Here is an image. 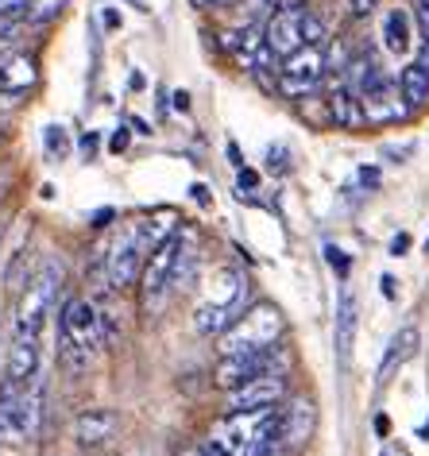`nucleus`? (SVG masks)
Listing matches in <instances>:
<instances>
[{
	"label": "nucleus",
	"mask_w": 429,
	"mask_h": 456,
	"mask_svg": "<svg viewBox=\"0 0 429 456\" xmlns=\"http://www.w3.org/2000/svg\"><path fill=\"white\" fill-rule=\"evenodd\" d=\"M287 398V375L267 371L259 379H247L240 387H232L224 398V410H259V406H279Z\"/></svg>",
	"instance_id": "nucleus-9"
},
{
	"label": "nucleus",
	"mask_w": 429,
	"mask_h": 456,
	"mask_svg": "<svg viewBox=\"0 0 429 456\" xmlns=\"http://www.w3.org/2000/svg\"><path fill=\"white\" fill-rule=\"evenodd\" d=\"M383 294H387V298H394V279H391V275H383Z\"/></svg>",
	"instance_id": "nucleus-40"
},
{
	"label": "nucleus",
	"mask_w": 429,
	"mask_h": 456,
	"mask_svg": "<svg viewBox=\"0 0 429 456\" xmlns=\"http://www.w3.org/2000/svg\"><path fill=\"white\" fill-rule=\"evenodd\" d=\"M12 54H16V43H12V39H0V66L12 59Z\"/></svg>",
	"instance_id": "nucleus-35"
},
{
	"label": "nucleus",
	"mask_w": 429,
	"mask_h": 456,
	"mask_svg": "<svg viewBox=\"0 0 429 456\" xmlns=\"http://www.w3.org/2000/svg\"><path fill=\"white\" fill-rule=\"evenodd\" d=\"M28 4H31V0H0V16H8V20H24Z\"/></svg>",
	"instance_id": "nucleus-25"
},
{
	"label": "nucleus",
	"mask_w": 429,
	"mask_h": 456,
	"mask_svg": "<svg viewBox=\"0 0 429 456\" xmlns=\"http://www.w3.org/2000/svg\"><path fill=\"white\" fill-rule=\"evenodd\" d=\"M376 4H379V0H348V8H352V16H356V20L371 16V12H376Z\"/></svg>",
	"instance_id": "nucleus-28"
},
{
	"label": "nucleus",
	"mask_w": 429,
	"mask_h": 456,
	"mask_svg": "<svg viewBox=\"0 0 429 456\" xmlns=\"http://www.w3.org/2000/svg\"><path fill=\"white\" fill-rule=\"evenodd\" d=\"M302 39L306 43H325V24H321L318 12H310V8H306V16H302Z\"/></svg>",
	"instance_id": "nucleus-22"
},
{
	"label": "nucleus",
	"mask_w": 429,
	"mask_h": 456,
	"mask_svg": "<svg viewBox=\"0 0 429 456\" xmlns=\"http://www.w3.org/2000/svg\"><path fill=\"white\" fill-rule=\"evenodd\" d=\"M36 86V59L31 54H12L4 66H0V89H12V94H24V89Z\"/></svg>",
	"instance_id": "nucleus-19"
},
{
	"label": "nucleus",
	"mask_w": 429,
	"mask_h": 456,
	"mask_svg": "<svg viewBox=\"0 0 429 456\" xmlns=\"http://www.w3.org/2000/svg\"><path fill=\"white\" fill-rule=\"evenodd\" d=\"M356 329H360V302L356 290H341V302H336V325H333V345L341 363L352 360V345H356Z\"/></svg>",
	"instance_id": "nucleus-11"
},
{
	"label": "nucleus",
	"mask_w": 429,
	"mask_h": 456,
	"mask_svg": "<svg viewBox=\"0 0 429 456\" xmlns=\"http://www.w3.org/2000/svg\"><path fill=\"white\" fill-rule=\"evenodd\" d=\"M182 232L166 236L159 248H151L148 264H143V275H140V290H143V302L148 305H159L163 294L178 282V256H182Z\"/></svg>",
	"instance_id": "nucleus-4"
},
{
	"label": "nucleus",
	"mask_w": 429,
	"mask_h": 456,
	"mask_svg": "<svg viewBox=\"0 0 429 456\" xmlns=\"http://www.w3.org/2000/svg\"><path fill=\"white\" fill-rule=\"evenodd\" d=\"M174 109L186 112V109H190V97H186V94H174Z\"/></svg>",
	"instance_id": "nucleus-41"
},
{
	"label": "nucleus",
	"mask_w": 429,
	"mask_h": 456,
	"mask_svg": "<svg viewBox=\"0 0 429 456\" xmlns=\"http://www.w3.org/2000/svg\"><path fill=\"white\" fill-rule=\"evenodd\" d=\"M190 4H194L198 12H221V8H232V4H240V0H190Z\"/></svg>",
	"instance_id": "nucleus-27"
},
{
	"label": "nucleus",
	"mask_w": 429,
	"mask_h": 456,
	"mask_svg": "<svg viewBox=\"0 0 429 456\" xmlns=\"http://www.w3.org/2000/svg\"><path fill=\"white\" fill-rule=\"evenodd\" d=\"M399 94L406 101V109H425L429 105V70L425 66L410 62L406 70L399 74Z\"/></svg>",
	"instance_id": "nucleus-20"
},
{
	"label": "nucleus",
	"mask_w": 429,
	"mask_h": 456,
	"mask_svg": "<svg viewBox=\"0 0 429 456\" xmlns=\"http://www.w3.org/2000/svg\"><path fill=\"white\" fill-rule=\"evenodd\" d=\"M379 39H383V47L394 51V54L414 51V16L406 12V8H391V12L383 16Z\"/></svg>",
	"instance_id": "nucleus-16"
},
{
	"label": "nucleus",
	"mask_w": 429,
	"mask_h": 456,
	"mask_svg": "<svg viewBox=\"0 0 429 456\" xmlns=\"http://www.w3.org/2000/svg\"><path fill=\"white\" fill-rule=\"evenodd\" d=\"M325 256H329V267L336 271V275H341V279H348V271H352V264H348V256L341 252V248H325Z\"/></svg>",
	"instance_id": "nucleus-24"
},
{
	"label": "nucleus",
	"mask_w": 429,
	"mask_h": 456,
	"mask_svg": "<svg viewBox=\"0 0 429 456\" xmlns=\"http://www.w3.org/2000/svg\"><path fill=\"white\" fill-rule=\"evenodd\" d=\"M47 151L51 155H66V132L62 128H47Z\"/></svg>",
	"instance_id": "nucleus-26"
},
{
	"label": "nucleus",
	"mask_w": 429,
	"mask_h": 456,
	"mask_svg": "<svg viewBox=\"0 0 429 456\" xmlns=\"http://www.w3.org/2000/svg\"><path fill=\"white\" fill-rule=\"evenodd\" d=\"M194 198H198L201 205H206V201H209V190H206V186H194Z\"/></svg>",
	"instance_id": "nucleus-43"
},
{
	"label": "nucleus",
	"mask_w": 429,
	"mask_h": 456,
	"mask_svg": "<svg viewBox=\"0 0 429 456\" xmlns=\"http://www.w3.org/2000/svg\"><path fill=\"white\" fill-rule=\"evenodd\" d=\"M101 24H105L109 31H117V28H120V16H117V12H101Z\"/></svg>",
	"instance_id": "nucleus-37"
},
{
	"label": "nucleus",
	"mask_w": 429,
	"mask_h": 456,
	"mask_svg": "<svg viewBox=\"0 0 429 456\" xmlns=\"http://www.w3.org/2000/svg\"><path fill=\"white\" fill-rule=\"evenodd\" d=\"M62 8H66V0H31L24 20L28 24H36V28H43V24H51V20H59Z\"/></svg>",
	"instance_id": "nucleus-21"
},
{
	"label": "nucleus",
	"mask_w": 429,
	"mask_h": 456,
	"mask_svg": "<svg viewBox=\"0 0 429 456\" xmlns=\"http://www.w3.org/2000/svg\"><path fill=\"white\" fill-rule=\"evenodd\" d=\"M229 159H232L236 167H244V163H240V147H236V143H229Z\"/></svg>",
	"instance_id": "nucleus-42"
},
{
	"label": "nucleus",
	"mask_w": 429,
	"mask_h": 456,
	"mask_svg": "<svg viewBox=\"0 0 429 456\" xmlns=\"http://www.w3.org/2000/svg\"><path fill=\"white\" fill-rule=\"evenodd\" d=\"M112 433H117V414L105 410V406L82 410V414L74 418V441L85 444V449H97V444H105Z\"/></svg>",
	"instance_id": "nucleus-13"
},
{
	"label": "nucleus",
	"mask_w": 429,
	"mask_h": 456,
	"mask_svg": "<svg viewBox=\"0 0 429 456\" xmlns=\"http://www.w3.org/2000/svg\"><path fill=\"white\" fill-rule=\"evenodd\" d=\"M255 182H259V175H255V170H240V190H252Z\"/></svg>",
	"instance_id": "nucleus-36"
},
{
	"label": "nucleus",
	"mask_w": 429,
	"mask_h": 456,
	"mask_svg": "<svg viewBox=\"0 0 429 456\" xmlns=\"http://www.w3.org/2000/svg\"><path fill=\"white\" fill-rule=\"evenodd\" d=\"M279 337H282V314H279V305L255 302V305H247V310L221 333V356L271 348V345H279Z\"/></svg>",
	"instance_id": "nucleus-2"
},
{
	"label": "nucleus",
	"mask_w": 429,
	"mask_h": 456,
	"mask_svg": "<svg viewBox=\"0 0 429 456\" xmlns=\"http://www.w3.org/2000/svg\"><path fill=\"white\" fill-rule=\"evenodd\" d=\"M82 147H85V155H93V151H97V135H93V132H89V135H85V140H82Z\"/></svg>",
	"instance_id": "nucleus-38"
},
{
	"label": "nucleus",
	"mask_w": 429,
	"mask_h": 456,
	"mask_svg": "<svg viewBox=\"0 0 429 456\" xmlns=\"http://www.w3.org/2000/svg\"><path fill=\"white\" fill-rule=\"evenodd\" d=\"M148 240H143L140 228H132V232H124L117 244H112V252L105 256V279L112 290H128L135 287V279L143 275V264H148Z\"/></svg>",
	"instance_id": "nucleus-7"
},
{
	"label": "nucleus",
	"mask_w": 429,
	"mask_h": 456,
	"mask_svg": "<svg viewBox=\"0 0 429 456\" xmlns=\"http://www.w3.org/2000/svg\"><path fill=\"white\" fill-rule=\"evenodd\" d=\"M4 375L16 383H28L39 375V337H12L4 360Z\"/></svg>",
	"instance_id": "nucleus-14"
},
{
	"label": "nucleus",
	"mask_w": 429,
	"mask_h": 456,
	"mask_svg": "<svg viewBox=\"0 0 429 456\" xmlns=\"http://www.w3.org/2000/svg\"><path fill=\"white\" fill-rule=\"evenodd\" d=\"M282 348L271 345V348H259V352H232V356H221L217 368H213V383L221 387V391H232V387H240L247 379H259V375L267 371H282Z\"/></svg>",
	"instance_id": "nucleus-5"
},
{
	"label": "nucleus",
	"mask_w": 429,
	"mask_h": 456,
	"mask_svg": "<svg viewBox=\"0 0 429 456\" xmlns=\"http://www.w3.org/2000/svg\"><path fill=\"white\" fill-rule=\"evenodd\" d=\"M109 147H112V151H124V147H128V128H117V135H112V140H109Z\"/></svg>",
	"instance_id": "nucleus-32"
},
{
	"label": "nucleus",
	"mask_w": 429,
	"mask_h": 456,
	"mask_svg": "<svg viewBox=\"0 0 429 456\" xmlns=\"http://www.w3.org/2000/svg\"><path fill=\"white\" fill-rule=\"evenodd\" d=\"M417 66H425L429 70V43H422V51H417Z\"/></svg>",
	"instance_id": "nucleus-39"
},
{
	"label": "nucleus",
	"mask_w": 429,
	"mask_h": 456,
	"mask_svg": "<svg viewBox=\"0 0 429 456\" xmlns=\"http://www.w3.org/2000/svg\"><path fill=\"white\" fill-rule=\"evenodd\" d=\"M105 348V322L85 298H70L59 314V360L70 371H85L89 360Z\"/></svg>",
	"instance_id": "nucleus-1"
},
{
	"label": "nucleus",
	"mask_w": 429,
	"mask_h": 456,
	"mask_svg": "<svg viewBox=\"0 0 429 456\" xmlns=\"http://www.w3.org/2000/svg\"><path fill=\"white\" fill-rule=\"evenodd\" d=\"M174 456H209V449H206V444H182Z\"/></svg>",
	"instance_id": "nucleus-33"
},
{
	"label": "nucleus",
	"mask_w": 429,
	"mask_h": 456,
	"mask_svg": "<svg viewBox=\"0 0 429 456\" xmlns=\"http://www.w3.org/2000/svg\"><path fill=\"white\" fill-rule=\"evenodd\" d=\"M360 182H364L368 190H376V186H379V170H368V167H364V170H360Z\"/></svg>",
	"instance_id": "nucleus-34"
},
{
	"label": "nucleus",
	"mask_w": 429,
	"mask_h": 456,
	"mask_svg": "<svg viewBox=\"0 0 429 456\" xmlns=\"http://www.w3.org/2000/svg\"><path fill=\"white\" fill-rule=\"evenodd\" d=\"M66 271L59 259H47L39 267V275L24 287V298L16 305V322H12V337H39L43 329V317L51 314L54 298H59V287H62Z\"/></svg>",
	"instance_id": "nucleus-3"
},
{
	"label": "nucleus",
	"mask_w": 429,
	"mask_h": 456,
	"mask_svg": "<svg viewBox=\"0 0 429 456\" xmlns=\"http://www.w3.org/2000/svg\"><path fill=\"white\" fill-rule=\"evenodd\" d=\"M20 387L16 379H0V441L8 444H24L28 433H24V418H20Z\"/></svg>",
	"instance_id": "nucleus-12"
},
{
	"label": "nucleus",
	"mask_w": 429,
	"mask_h": 456,
	"mask_svg": "<svg viewBox=\"0 0 429 456\" xmlns=\"http://www.w3.org/2000/svg\"><path fill=\"white\" fill-rule=\"evenodd\" d=\"M329 112H333V120L341 124V128H364V124H368L364 101L352 94V86H348L344 77L329 86Z\"/></svg>",
	"instance_id": "nucleus-15"
},
{
	"label": "nucleus",
	"mask_w": 429,
	"mask_h": 456,
	"mask_svg": "<svg viewBox=\"0 0 429 456\" xmlns=\"http://www.w3.org/2000/svg\"><path fill=\"white\" fill-rule=\"evenodd\" d=\"M383 155H387V159H410L414 155V143H406V147H383Z\"/></svg>",
	"instance_id": "nucleus-31"
},
{
	"label": "nucleus",
	"mask_w": 429,
	"mask_h": 456,
	"mask_svg": "<svg viewBox=\"0 0 429 456\" xmlns=\"http://www.w3.org/2000/svg\"><path fill=\"white\" fill-rule=\"evenodd\" d=\"M287 159H290L287 147H271V151H267V170H271V175H287V170H290Z\"/></svg>",
	"instance_id": "nucleus-23"
},
{
	"label": "nucleus",
	"mask_w": 429,
	"mask_h": 456,
	"mask_svg": "<svg viewBox=\"0 0 429 456\" xmlns=\"http://www.w3.org/2000/svg\"><path fill=\"white\" fill-rule=\"evenodd\" d=\"M128 4H132V8H140V12H151V4H148V0H128Z\"/></svg>",
	"instance_id": "nucleus-44"
},
{
	"label": "nucleus",
	"mask_w": 429,
	"mask_h": 456,
	"mask_svg": "<svg viewBox=\"0 0 429 456\" xmlns=\"http://www.w3.org/2000/svg\"><path fill=\"white\" fill-rule=\"evenodd\" d=\"M325 77V43H306L295 54L282 59L279 70V89L290 97H306L318 89V82Z\"/></svg>",
	"instance_id": "nucleus-6"
},
{
	"label": "nucleus",
	"mask_w": 429,
	"mask_h": 456,
	"mask_svg": "<svg viewBox=\"0 0 429 456\" xmlns=\"http://www.w3.org/2000/svg\"><path fill=\"white\" fill-rule=\"evenodd\" d=\"M406 252H410V232H399L391 240V256H406Z\"/></svg>",
	"instance_id": "nucleus-30"
},
{
	"label": "nucleus",
	"mask_w": 429,
	"mask_h": 456,
	"mask_svg": "<svg viewBox=\"0 0 429 456\" xmlns=\"http://www.w3.org/2000/svg\"><path fill=\"white\" fill-rule=\"evenodd\" d=\"M417 345H422V333H417L414 325H402L399 333L391 337V345H387V356H383V368H379V379H387V375L394 368H402L406 360L417 352Z\"/></svg>",
	"instance_id": "nucleus-17"
},
{
	"label": "nucleus",
	"mask_w": 429,
	"mask_h": 456,
	"mask_svg": "<svg viewBox=\"0 0 429 456\" xmlns=\"http://www.w3.org/2000/svg\"><path fill=\"white\" fill-rule=\"evenodd\" d=\"M302 16H306L302 4H282L279 12L267 16L263 43L275 59H287V54H295L298 47H306V39H302Z\"/></svg>",
	"instance_id": "nucleus-8"
},
{
	"label": "nucleus",
	"mask_w": 429,
	"mask_h": 456,
	"mask_svg": "<svg viewBox=\"0 0 429 456\" xmlns=\"http://www.w3.org/2000/svg\"><path fill=\"white\" fill-rule=\"evenodd\" d=\"M240 4H244L252 16H263L267 8H275V0H240Z\"/></svg>",
	"instance_id": "nucleus-29"
},
{
	"label": "nucleus",
	"mask_w": 429,
	"mask_h": 456,
	"mask_svg": "<svg viewBox=\"0 0 429 456\" xmlns=\"http://www.w3.org/2000/svg\"><path fill=\"white\" fill-rule=\"evenodd\" d=\"M236 317H240V310L229 302H206V305H198V314H194V325H198V333H206V337H221L224 329H229Z\"/></svg>",
	"instance_id": "nucleus-18"
},
{
	"label": "nucleus",
	"mask_w": 429,
	"mask_h": 456,
	"mask_svg": "<svg viewBox=\"0 0 429 456\" xmlns=\"http://www.w3.org/2000/svg\"><path fill=\"white\" fill-rule=\"evenodd\" d=\"M313 429H318V406H313V398H290V406L282 410V444L287 449H302V444H310Z\"/></svg>",
	"instance_id": "nucleus-10"
},
{
	"label": "nucleus",
	"mask_w": 429,
	"mask_h": 456,
	"mask_svg": "<svg viewBox=\"0 0 429 456\" xmlns=\"http://www.w3.org/2000/svg\"><path fill=\"white\" fill-rule=\"evenodd\" d=\"M0 140H4V128H0Z\"/></svg>",
	"instance_id": "nucleus-45"
}]
</instances>
